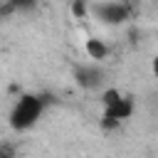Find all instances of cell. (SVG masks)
<instances>
[{
	"mask_svg": "<svg viewBox=\"0 0 158 158\" xmlns=\"http://www.w3.org/2000/svg\"><path fill=\"white\" fill-rule=\"evenodd\" d=\"M44 106H47V99H44V96H40V94H22V96L15 101L12 111H10V126H12L15 131H27V128H32V126L42 118Z\"/></svg>",
	"mask_w": 158,
	"mask_h": 158,
	"instance_id": "obj_1",
	"label": "cell"
},
{
	"mask_svg": "<svg viewBox=\"0 0 158 158\" xmlns=\"http://www.w3.org/2000/svg\"><path fill=\"white\" fill-rule=\"evenodd\" d=\"M101 106H104V126H118L121 121L131 118L133 114V101L128 96H123L118 89H106L101 94Z\"/></svg>",
	"mask_w": 158,
	"mask_h": 158,
	"instance_id": "obj_2",
	"label": "cell"
},
{
	"mask_svg": "<svg viewBox=\"0 0 158 158\" xmlns=\"http://www.w3.org/2000/svg\"><path fill=\"white\" fill-rule=\"evenodd\" d=\"M89 12L104 25H123L128 20V5H123L121 0H94L89 5Z\"/></svg>",
	"mask_w": 158,
	"mask_h": 158,
	"instance_id": "obj_3",
	"label": "cell"
},
{
	"mask_svg": "<svg viewBox=\"0 0 158 158\" xmlns=\"http://www.w3.org/2000/svg\"><path fill=\"white\" fill-rule=\"evenodd\" d=\"M77 81L81 84V86H86V89H91V86H99L101 84V72L99 69H86V67H79L77 69Z\"/></svg>",
	"mask_w": 158,
	"mask_h": 158,
	"instance_id": "obj_4",
	"label": "cell"
},
{
	"mask_svg": "<svg viewBox=\"0 0 158 158\" xmlns=\"http://www.w3.org/2000/svg\"><path fill=\"white\" fill-rule=\"evenodd\" d=\"M84 49H86V54H89L91 59H96V62L109 54V47H106L104 40H99V37H89V40L84 42Z\"/></svg>",
	"mask_w": 158,
	"mask_h": 158,
	"instance_id": "obj_5",
	"label": "cell"
},
{
	"mask_svg": "<svg viewBox=\"0 0 158 158\" xmlns=\"http://www.w3.org/2000/svg\"><path fill=\"white\" fill-rule=\"evenodd\" d=\"M7 2H10V5H15L17 10H25V7H32L37 0H7Z\"/></svg>",
	"mask_w": 158,
	"mask_h": 158,
	"instance_id": "obj_6",
	"label": "cell"
},
{
	"mask_svg": "<svg viewBox=\"0 0 158 158\" xmlns=\"http://www.w3.org/2000/svg\"><path fill=\"white\" fill-rule=\"evenodd\" d=\"M151 69H153V74H156V77H158V54H156V57H153V64H151Z\"/></svg>",
	"mask_w": 158,
	"mask_h": 158,
	"instance_id": "obj_7",
	"label": "cell"
}]
</instances>
